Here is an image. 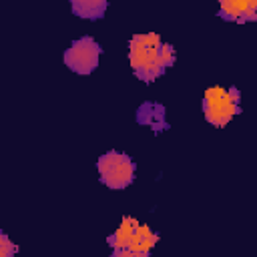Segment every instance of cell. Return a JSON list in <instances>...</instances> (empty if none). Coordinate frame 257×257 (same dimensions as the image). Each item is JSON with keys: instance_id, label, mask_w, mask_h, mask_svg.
Listing matches in <instances>:
<instances>
[{"instance_id": "6da1fadb", "label": "cell", "mask_w": 257, "mask_h": 257, "mask_svg": "<svg viewBox=\"0 0 257 257\" xmlns=\"http://www.w3.org/2000/svg\"><path fill=\"white\" fill-rule=\"evenodd\" d=\"M163 40L157 32H139L128 40V64L135 76L147 84L155 82L167 68L161 62Z\"/></svg>"}, {"instance_id": "7a4b0ae2", "label": "cell", "mask_w": 257, "mask_h": 257, "mask_svg": "<svg viewBox=\"0 0 257 257\" xmlns=\"http://www.w3.org/2000/svg\"><path fill=\"white\" fill-rule=\"evenodd\" d=\"M241 112V92L235 86H209L203 94V116L209 124L221 128Z\"/></svg>"}, {"instance_id": "3957f363", "label": "cell", "mask_w": 257, "mask_h": 257, "mask_svg": "<svg viewBox=\"0 0 257 257\" xmlns=\"http://www.w3.org/2000/svg\"><path fill=\"white\" fill-rule=\"evenodd\" d=\"M96 171L104 187L118 191V189H126L128 185H133L135 175H137V165L133 157H128L126 153L106 151L104 155L96 159Z\"/></svg>"}, {"instance_id": "277c9868", "label": "cell", "mask_w": 257, "mask_h": 257, "mask_svg": "<svg viewBox=\"0 0 257 257\" xmlns=\"http://www.w3.org/2000/svg\"><path fill=\"white\" fill-rule=\"evenodd\" d=\"M100 54H102V48L92 36H80L70 42V46L62 54V60L72 72L90 74L98 66Z\"/></svg>"}, {"instance_id": "5b68a950", "label": "cell", "mask_w": 257, "mask_h": 257, "mask_svg": "<svg viewBox=\"0 0 257 257\" xmlns=\"http://www.w3.org/2000/svg\"><path fill=\"white\" fill-rule=\"evenodd\" d=\"M219 16L229 22H255L257 20V0H221Z\"/></svg>"}, {"instance_id": "8992f818", "label": "cell", "mask_w": 257, "mask_h": 257, "mask_svg": "<svg viewBox=\"0 0 257 257\" xmlns=\"http://www.w3.org/2000/svg\"><path fill=\"white\" fill-rule=\"evenodd\" d=\"M137 122L151 126L155 133L169 128V122L165 120V106L159 102H143L137 108Z\"/></svg>"}, {"instance_id": "52a82bcc", "label": "cell", "mask_w": 257, "mask_h": 257, "mask_svg": "<svg viewBox=\"0 0 257 257\" xmlns=\"http://www.w3.org/2000/svg\"><path fill=\"white\" fill-rule=\"evenodd\" d=\"M159 241V233H155L147 223H139V227L135 229V233L128 239L126 249L135 251V253H143V255H151L153 247Z\"/></svg>"}, {"instance_id": "ba28073f", "label": "cell", "mask_w": 257, "mask_h": 257, "mask_svg": "<svg viewBox=\"0 0 257 257\" xmlns=\"http://www.w3.org/2000/svg\"><path fill=\"white\" fill-rule=\"evenodd\" d=\"M139 219L137 217H133V215H124L122 219H120V225L114 229V233L112 235H108V245L112 247V249H126V245H128V239H131V235L135 233V229L139 227Z\"/></svg>"}, {"instance_id": "9c48e42d", "label": "cell", "mask_w": 257, "mask_h": 257, "mask_svg": "<svg viewBox=\"0 0 257 257\" xmlns=\"http://www.w3.org/2000/svg\"><path fill=\"white\" fill-rule=\"evenodd\" d=\"M72 12L78 18H86V20H98L104 16L108 4L104 0H72L70 4Z\"/></svg>"}, {"instance_id": "30bf717a", "label": "cell", "mask_w": 257, "mask_h": 257, "mask_svg": "<svg viewBox=\"0 0 257 257\" xmlns=\"http://www.w3.org/2000/svg\"><path fill=\"white\" fill-rule=\"evenodd\" d=\"M16 253H18V245L10 241L6 233H0V257H16Z\"/></svg>"}, {"instance_id": "8fae6325", "label": "cell", "mask_w": 257, "mask_h": 257, "mask_svg": "<svg viewBox=\"0 0 257 257\" xmlns=\"http://www.w3.org/2000/svg\"><path fill=\"white\" fill-rule=\"evenodd\" d=\"M175 58H177V52H175L173 44L163 42V48H161V62H163V66H165V68L173 66V64H175Z\"/></svg>"}, {"instance_id": "7c38bea8", "label": "cell", "mask_w": 257, "mask_h": 257, "mask_svg": "<svg viewBox=\"0 0 257 257\" xmlns=\"http://www.w3.org/2000/svg\"><path fill=\"white\" fill-rule=\"evenodd\" d=\"M110 257H151V255H143V253H135L128 249H112Z\"/></svg>"}]
</instances>
